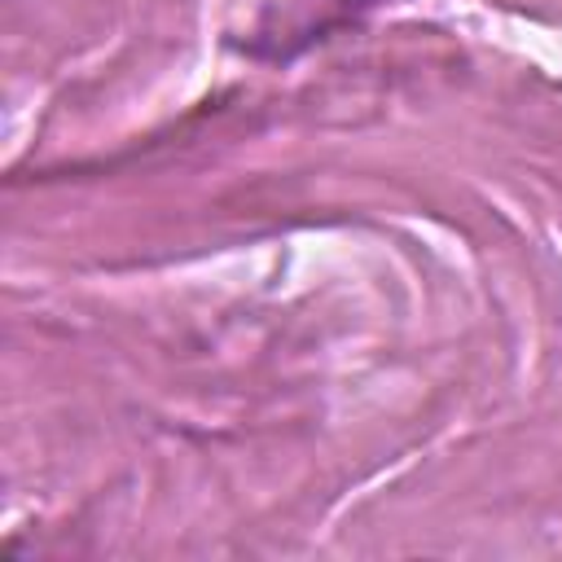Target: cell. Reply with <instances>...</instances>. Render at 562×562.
<instances>
[{
    "label": "cell",
    "instance_id": "cell-1",
    "mask_svg": "<svg viewBox=\"0 0 562 562\" xmlns=\"http://www.w3.org/2000/svg\"><path fill=\"white\" fill-rule=\"evenodd\" d=\"M342 9H369V4H378V0H338Z\"/></svg>",
    "mask_w": 562,
    "mask_h": 562
}]
</instances>
